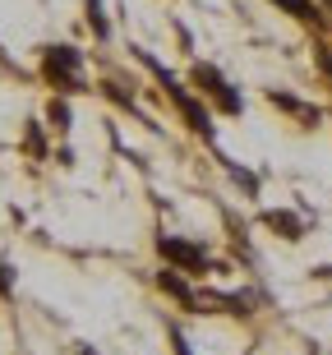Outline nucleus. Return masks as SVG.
Listing matches in <instances>:
<instances>
[{
  "mask_svg": "<svg viewBox=\"0 0 332 355\" xmlns=\"http://www.w3.org/2000/svg\"><path fill=\"white\" fill-rule=\"evenodd\" d=\"M10 295H14V268L0 259V300H10Z\"/></svg>",
  "mask_w": 332,
  "mask_h": 355,
  "instance_id": "f8f14e48",
  "label": "nucleus"
},
{
  "mask_svg": "<svg viewBox=\"0 0 332 355\" xmlns=\"http://www.w3.org/2000/svg\"><path fill=\"white\" fill-rule=\"evenodd\" d=\"M74 355H97V351H93V346H79V351H74Z\"/></svg>",
  "mask_w": 332,
  "mask_h": 355,
  "instance_id": "2eb2a0df",
  "label": "nucleus"
},
{
  "mask_svg": "<svg viewBox=\"0 0 332 355\" xmlns=\"http://www.w3.org/2000/svg\"><path fill=\"white\" fill-rule=\"evenodd\" d=\"M46 130H55V134L74 130V106H69V97H60V92L46 102Z\"/></svg>",
  "mask_w": 332,
  "mask_h": 355,
  "instance_id": "6e6552de",
  "label": "nucleus"
},
{
  "mask_svg": "<svg viewBox=\"0 0 332 355\" xmlns=\"http://www.w3.org/2000/svg\"><path fill=\"white\" fill-rule=\"evenodd\" d=\"M171 351H175V355H194V346H189V337H185L180 328H175V323H171Z\"/></svg>",
  "mask_w": 332,
  "mask_h": 355,
  "instance_id": "ddd939ff",
  "label": "nucleus"
},
{
  "mask_svg": "<svg viewBox=\"0 0 332 355\" xmlns=\"http://www.w3.org/2000/svg\"><path fill=\"white\" fill-rule=\"evenodd\" d=\"M268 5H272V10H281V14H291L295 24H323V14H319V5H314V0H268Z\"/></svg>",
  "mask_w": 332,
  "mask_h": 355,
  "instance_id": "1a4fd4ad",
  "label": "nucleus"
},
{
  "mask_svg": "<svg viewBox=\"0 0 332 355\" xmlns=\"http://www.w3.org/2000/svg\"><path fill=\"white\" fill-rule=\"evenodd\" d=\"M259 226H268L272 236H281V240H305V217L300 212H291V208H263L259 212Z\"/></svg>",
  "mask_w": 332,
  "mask_h": 355,
  "instance_id": "39448f33",
  "label": "nucleus"
},
{
  "mask_svg": "<svg viewBox=\"0 0 332 355\" xmlns=\"http://www.w3.org/2000/svg\"><path fill=\"white\" fill-rule=\"evenodd\" d=\"M189 83H194V92H199L203 102L213 106V116H226V120H240V116H245V92L226 79L217 65L194 60V65H189Z\"/></svg>",
  "mask_w": 332,
  "mask_h": 355,
  "instance_id": "7ed1b4c3",
  "label": "nucleus"
},
{
  "mask_svg": "<svg viewBox=\"0 0 332 355\" xmlns=\"http://www.w3.org/2000/svg\"><path fill=\"white\" fill-rule=\"evenodd\" d=\"M157 259L166 268H175V272H185V277L213 272V250L199 245V240H189V236H157Z\"/></svg>",
  "mask_w": 332,
  "mask_h": 355,
  "instance_id": "20e7f679",
  "label": "nucleus"
},
{
  "mask_svg": "<svg viewBox=\"0 0 332 355\" xmlns=\"http://www.w3.org/2000/svg\"><path fill=\"white\" fill-rule=\"evenodd\" d=\"M83 19H88V33L97 42H111V19H107V0H83Z\"/></svg>",
  "mask_w": 332,
  "mask_h": 355,
  "instance_id": "9d476101",
  "label": "nucleus"
},
{
  "mask_svg": "<svg viewBox=\"0 0 332 355\" xmlns=\"http://www.w3.org/2000/svg\"><path fill=\"white\" fill-rule=\"evenodd\" d=\"M157 286H161V295H171V300H180L185 309H194V314H199V295H203V291L189 286V277H185V272H175V268H161V272H157Z\"/></svg>",
  "mask_w": 332,
  "mask_h": 355,
  "instance_id": "423d86ee",
  "label": "nucleus"
},
{
  "mask_svg": "<svg viewBox=\"0 0 332 355\" xmlns=\"http://www.w3.org/2000/svg\"><path fill=\"white\" fill-rule=\"evenodd\" d=\"M319 69H323V79L332 83V51H328V46H319Z\"/></svg>",
  "mask_w": 332,
  "mask_h": 355,
  "instance_id": "4468645a",
  "label": "nucleus"
},
{
  "mask_svg": "<svg viewBox=\"0 0 332 355\" xmlns=\"http://www.w3.org/2000/svg\"><path fill=\"white\" fill-rule=\"evenodd\" d=\"M24 153H28L33 162L46 157V125H42V120H28V130H24Z\"/></svg>",
  "mask_w": 332,
  "mask_h": 355,
  "instance_id": "9b49d317",
  "label": "nucleus"
},
{
  "mask_svg": "<svg viewBox=\"0 0 332 355\" xmlns=\"http://www.w3.org/2000/svg\"><path fill=\"white\" fill-rule=\"evenodd\" d=\"M37 74L42 83L60 97H74V92H88V60L74 42H46L37 55Z\"/></svg>",
  "mask_w": 332,
  "mask_h": 355,
  "instance_id": "f03ea898",
  "label": "nucleus"
},
{
  "mask_svg": "<svg viewBox=\"0 0 332 355\" xmlns=\"http://www.w3.org/2000/svg\"><path fill=\"white\" fill-rule=\"evenodd\" d=\"M139 65H143L148 74L157 79V88L166 92V102L175 106V116H180V120L189 125V134H194V139H203V144H213V139H217L213 106H208V102L199 97V92H194V83H189V79H180L175 69H166V65L157 60V55H148V51H139Z\"/></svg>",
  "mask_w": 332,
  "mask_h": 355,
  "instance_id": "f257e3e1",
  "label": "nucleus"
},
{
  "mask_svg": "<svg viewBox=\"0 0 332 355\" xmlns=\"http://www.w3.org/2000/svg\"><path fill=\"white\" fill-rule=\"evenodd\" d=\"M268 102L277 106V111H286V116H295L305 130H314L319 125V106H309V102H300L295 92H281V88H268Z\"/></svg>",
  "mask_w": 332,
  "mask_h": 355,
  "instance_id": "0eeeda50",
  "label": "nucleus"
}]
</instances>
